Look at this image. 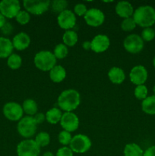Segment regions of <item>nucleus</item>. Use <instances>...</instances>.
Segmentation results:
<instances>
[{
  "label": "nucleus",
  "instance_id": "f257e3e1",
  "mask_svg": "<svg viewBox=\"0 0 155 156\" xmlns=\"http://www.w3.org/2000/svg\"><path fill=\"white\" fill-rule=\"evenodd\" d=\"M80 103V94L74 89L63 91L59 94L57 101L59 108L65 112H72L79 106Z\"/></svg>",
  "mask_w": 155,
  "mask_h": 156
},
{
  "label": "nucleus",
  "instance_id": "f03ea898",
  "mask_svg": "<svg viewBox=\"0 0 155 156\" xmlns=\"http://www.w3.org/2000/svg\"><path fill=\"white\" fill-rule=\"evenodd\" d=\"M133 19L137 25L144 28L155 24V9L150 5H141L134 11Z\"/></svg>",
  "mask_w": 155,
  "mask_h": 156
},
{
  "label": "nucleus",
  "instance_id": "7ed1b4c3",
  "mask_svg": "<svg viewBox=\"0 0 155 156\" xmlns=\"http://www.w3.org/2000/svg\"><path fill=\"white\" fill-rule=\"evenodd\" d=\"M33 62L38 69L43 72L50 71L56 65V58L52 52L42 50L36 53Z\"/></svg>",
  "mask_w": 155,
  "mask_h": 156
},
{
  "label": "nucleus",
  "instance_id": "20e7f679",
  "mask_svg": "<svg viewBox=\"0 0 155 156\" xmlns=\"http://www.w3.org/2000/svg\"><path fill=\"white\" fill-rule=\"evenodd\" d=\"M36 125L37 124L35 122L33 117L26 116V117H23L18 121L17 129L20 136L27 140L33 136L36 133Z\"/></svg>",
  "mask_w": 155,
  "mask_h": 156
},
{
  "label": "nucleus",
  "instance_id": "39448f33",
  "mask_svg": "<svg viewBox=\"0 0 155 156\" xmlns=\"http://www.w3.org/2000/svg\"><path fill=\"white\" fill-rule=\"evenodd\" d=\"M51 2L49 0H24L23 5L29 14L40 15L48 10Z\"/></svg>",
  "mask_w": 155,
  "mask_h": 156
},
{
  "label": "nucleus",
  "instance_id": "423d86ee",
  "mask_svg": "<svg viewBox=\"0 0 155 156\" xmlns=\"http://www.w3.org/2000/svg\"><path fill=\"white\" fill-rule=\"evenodd\" d=\"M91 147V140L88 136L84 134H78L72 137L69 148L75 153H85Z\"/></svg>",
  "mask_w": 155,
  "mask_h": 156
},
{
  "label": "nucleus",
  "instance_id": "0eeeda50",
  "mask_svg": "<svg viewBox=\"0 0 155 156\" xmlns=\"http://www.w3.org/2000/svg\"><path fill=\"white\" fill-rule=\"evenodd\" d=\"M40 147L36 143L35 140L27 139L17 146V154L18 156H39Z\"/></svg>",
  "mask_w": 155,
  "mask_h": 156
},
{
  "label": "nucleus",
  "instance_id": "6e6552de",
  "mask_svg": "<svg viewBox=\"0 0 155 156\" xmlns=\"http://www.w3.org/2000/svg\"><path fill=\"white\" fill-rule=\"evenodd\" d=\"M144 41L141 36L136 34H132L125 38L123 41V47L125 50L132 54L140 53L143 50Z\"/></svg>",
  "mask_w": 155,
  "mask_h": 156
},
{
  "label": "nucleus",
  "instance_id": "1a4fd4ad",
  "mask_svg": "<svg viewBox=\"0 0 155 156\" xmlns=\"http://www.w3.org/2000/svg\"><path fill=\"white\" fill-rule=\"evenodd\" d=\"M3 114L11 121H19L23 117L24 111L20 104L17 102H8L3 107Z\"/></svg>",
  "mask_w": 155,
  "mask_h": 156
},
{
  "label": "nucleus",
  "instance_id": "9d476101",
  "mask_svg": "<svg viewBox=\"0 0 155 156\" xmlns=\"http://www.w3.org/2000/svg\"><path fill=\"white\" fill-rule=\"evenodd\" d=\"M21 11V4L18 0H2L0 2V13L5 18H13Z\"/></svg>",
  "mask_w": 155,
  "mask_h": 156
},
{
  "label": "nucleus",
  "instance_id": "9b49d317",
  "mask_svg": "<svg viewBox=\"0 0 155 156\" xmlns=\"http://www.w3.org/2000/svg\"><path fill=\"white\" fill-rule=\"evenodd\" d=\"M87 24L91 27H99L102 25L105 21V15L100 9H90L84 16Z\"/></svg>",
  "mask_w": 155,
  "mask_h": 156
},
{
  "label": "nucleus",
  "instance_id": "f8f14e48",
  "mask_svg": "<svg viewBox=\"0 0 155 156\" xmlns=\"http://www.w3.org/2000/svg\"><path fill=\"white\" fill-rule=\"evenodd\" d=\"M148 77V73L142 65H137L131 69L129 73L130 81L135 85H144Z\"/></svg>",
  "mask_w": 155,
  "mask_h": 156
},
{
  "label": "nucleus",
  "instance_id": "ddd939ff",
  "mask_svg": "<svg viewBox=\"0 0 155 156\" xmlns=\"http://www.w3.org/2000/svg\"><path fill=\"white\" fill-rule=\"evenodd\" d=\"M57 23L59 27L64 30H71L75 26L76 16L71 10L63 11L58 15Z\"/></svg>",
  "mask_w": 155,
  "mask_h": 156
},
{
  "label": "nucleus",
  "instance_id": "4468645a",
  "mask_svg": "<svg viewBox=\"0 0 155 156\" xmlns=\"http://www.w3.org/2000/svg\"><path fill=\"white\" fill-rule=\"evenodd\" d=\"M60 124L64 130L69 133L74 132L79 126V119L74 113L65 112L62 114Z\"/></svg>",
  "mask_w": 155,
  "mask_h": 156
},
{
  "label": "nucleus",
  "instance_id": "2eb2a0df",
  "mask_svg": "<svg viewBox=\"0 0 155 156\" xmlns=\"http://www.w3.org/2000/svg\"><path fill=\"white\" fill-rule=\"evenodd\" d=\"M91 50L94 53H100L108 50L110 45L109 38L105 34H97L92 39Z\"/></svg>",
  "mask_w": 155,
  "mask_h": 156
},
{
  "label": "nucleus",
  "instance_id": "dca6fc26",
  "mask_svg": "<svg viewBox=\"0 0 155 156\" xmlns=\"http://www.w3.org/2000/svg\"><path fill=\"white\" fill-rule=\"evenodd\" d=\"M30 44V38L27 34L24 32H20L17 34L12 40V44L14 48L17 50H24L29 47Z\"/></svg>",
  "mask_w": 155,
  "mask_h": 156
},
{
  "label": "nucleus",
  "instance_id": "f3484780",
  "mask_svg": "<svg viewBox=\"0 0 155 156\" xmlns=\"http://www.w3.org/2000/svg\"><path fill=\"white\" fill-rule=\"evenodd\" d=\"M115 12L121 18H128L133 16L134 8L130 2L126 1L119 2L115 5Z\"/></svg>",
  "mask_w": 155,
  "mask_h": 156
},
{
  "label": "nucleus",
  "instance_id": "a211bd4d",
  "mask_svg": "<svg viewBox=\"0 0 155 156\" xmlns=\"http://www.w3.org/2000/svg\"><path fill=\"white\" fill-rule=\"evenodd\" d=\"M13 44L10 39L5 37H0V59L8 58L12 54Z\"/></svg>",
  "mask_w": 155,
  "mask_h": 156
},
{
  "label": "nucleus",
  "instance_id": "6ab92c4d",
  "mask_svg": "<svg viewBox=\"0 0 155 156\" xmlns=\"http://www.w3.org/2000/svg\"><path fill=\"white\" fill-rule=\"evenodd\" d=\"M108 77L111 82L116 85L122 84L126 79V74L125 72L119 67L114 66L109 69L108 73Z\"/></svg>",
  "mask_w": 155,
  "mask_h": 156
},
{
  "label": "nucleus",
  "instance_id": "aec40b11",
  "mask_svg": "<svg viewBox=\"0 0 155 156\" xmlns=\"http://www.w3.org/2000/svg\"><path fill=\"white\" fill-rule=\"evenodd\" d=\"M66 77V71L65 68L60 65H56L50 71V78L53 82L59 83Z\"/></svg>",
  "mask_w": 155,
  "mask_h": 156
},
{
  "label": "nucleus",
  "instance_id": "412c9836",
  "mask_svg": "<svg viewBox=\"0 0 155 156\" xmlns=\"http://www.w3.org/2000/svg\"><path fill=\"white\" fill-rule=\"evenodd\" d=\"M141 109L145 114L155 115V96H147L141 103Z\"/></svg>",
  "mask_w": 155,
  "mask_h": 156
},
{
  "label": "nucleus",
  "instance_id": "4be33fe9",
  "mask_svg": "<svg viewBox=\"0 0 155 156\" xmlns=\"http://www.w3.org/2000/svg\"><path fill=\"white\" fill-rule=\"evenodd\" d=\"M46 120L50 124H57L59 122L61 121L62 114L61 110L57 108H53L49 110L46 112Z\"/></svg>",
  "mask_w": 155,
  "mask_h": 156
},
{
  "label": "nucleus",
  "instance_id": "5701e85b",
  "mask_svg": "<svg viewBox=\"0 0 155 156\" xmlns=\"http://www.w3.org/2000/svg\"><path fill=\"white\" fill-rule=\"evenodd\" d=\"M124 156H144V151L136 143H129L123 150Z\"/></svg>",
  "mask_w": 155,
  "mask_h": 156
},
{
  "label": "nucleus",
  "instance_id": "b1692460",
  "mask_svg": "<svg viewBox=\"0 0 155 156\" xmlns=\"http://www.w3.org/2000/svg\"><path fill=\"white\" fill-rule=\"evenodd\" d=\"M22 108L24 112L26 113L28 116H30V117L35 115L38 110L37 104L33 99H26L23 102Z\"/></svg>",
  "mask_w": 155,
  "mask_h": 156
},
{
  "label": "nucleus",
  "instance_id": "393cba45",
  "mask_svg": "<svg viewBox=\"0 0 155 156\" xmlns=\"http://www.w3.org/2000/svg\"><path fill=\"white\" fill-rule=\"evenodd\" d=\"M78 34L71 30H66L62 36V41H63L64 44L65 46H68V47H73L78 42Z\"/></svg>",
  "mask_w": 155,
  "mask_h": 156
},
{
  "label": "nucleus",
  "instance_id": "a878e982",
  "mask_svg": "<svg viewBox=\"0 0 155 156\" xmlns=\"http://www.w3.org/2000/svg\"><path fill=\"white\" fill-rule=\"evenodd\" d=\"M22 64V58L16 53H12L8 57L7 65L12 69H18L21 66Z\"/></svg>",
  "mask_w": 155,
  "mask_h": 156
},
{
  "label": "nucleus",
  "instance_id": "bb28decb",
  "mask_svg": "<svg viewBox=\"0 0 155 156\" xmlns=\"http://www.w3.org/2000/svg\"><path fill=\"white\" fill-rule=\"evenodd\" d=\"M35 142L40 147H45L50 144V134L46 132H40L35 137Z\"/></svg>",
  "mask_w": 155,
  "mask_h": 156
},
{
  "label": "nucleus",
  "instance_id": "cd10ccee",
  "mask_svg": "<svg viewBox=\"0 0 155 156\" xmlns=\"http://www.w3.org/2000/svg\"><path fill=\"white\" fill-rule=\"evenodd\" d=\"M68 53V50L67 46L64 44H59L55 47L53 54L56 56V59H62L67 56Z\"/></svg>",
  "mask_w": 155,
  "mask_h": 156
},
{
  "label": "nucleus",
  "instance_id": "c85d7f7f",
  "mask_svg": "<svg viewBox=\"0 0 155 156\" xmlns=\"http://www.w3.org/2000/svg\"><path fill=\"white\" fill-rule=\"evenodd\" d=\"M53 11H54L56 13H61L63 11L66 10V8L68 6V2L65 0H54L50 3Z\"/></svg>",
  "mask_w": 155,
  "mask_h": 156
},
{
  "label": "nucleus",
  "instance_id": "c756f323",
  "mask_svg": "<svg viewBox=\"0 0 155 156\" xmlns=\"http://www.w3.org/2000/svg\"><path fill=\"white\" fill-rule=\"evenodd\" d=\"M147 94H148V89L144 85H138L134 91V94L138 100H144L147 97Z\"/></svg>",
  "mask_w": 155,
  "mask_h": 156
},
{
  "label": "nucleus",
  "instance_id": "7c9ffc66",
  "mask_svg": "<svg viewBox=\"0 0 155 156\" xmlns=\"http://www.w3.org/2000/svg\"><path fill=\"white\" fill-rule=\"evenodd\" d=\"M136 23H135V20L133 19L132 17L130 18H125L121 23V28L124 31L129 32L133 30L136 27Z\"/></svg>",
  "mask_w": 155,
  "mask_h": 156
},
{
  "label": "nucleus",
  "instance_id": "2f4dec72",
  "mask_svg": "<svg viewBox=\"0 0 155 156\" xmlns=\"http://www.w3.org/2000/svg\"><path fill=\"white\" fill-rule=\"evenodd\" d=\"M17 22L21 25H25L30 21V15L26 10H21L15 17Z\"/></svg>",
  "mask_w": 155,
  "mask_h": 156
},
{
  "label": "nucleus",
  "instance_id": "473e14b6",
  "mask_svg": "<svg viewBox=\"0 0 155 156\" xmlns=\"http://www.w3.org/2000/svg\"><path fill=\"white\" fill-rule=\"evenodd\" d=\"M58 140H59V143L62 145H63V146H68L71 143L72 136H71V133L68 132V131L62 130L59 133Z\"/></svg>",
  "mask_w": 155,
  "mask_h": 156
},
{
  "label": "nucleus",
  "instance_id": "72a5a7b5",
  "mask_svg": "<svg viewBox=\"0 0 155 156\" xmlns=\"http://www.w3.org/2000/svg\"><path fill=\"white\" fill-rule=\"evenodd\" d=\"M141 38L144 41H151L155 37V30L152 27H146L141 32Z\"/></svg>",
  "mask_w": 155,
  "mask_h": 156
},
{
  "label": "nucleus",
  "instance_id": "f704fd0d",
  "mask_svg": "<svg viewBox=\"0 0 155 156\" xmlns=\"http://www.w3.org/2000/svg\"><path fill=\"white\" fill-rule=\"evenodd\" d=\"M88 12L86 5L82 3H78L74 5V15H77L78 16H84L86 12Z\"/></svg>",
  "mask_w": 155,
  "mask_h": 156
},
{
  "label": "nucleus",
  "instance_id": "c9c22d12",
  "mask_svg": "<svg viewBox=\"0 0 155 156\" xmlns=\"http://www.w3.org/2000/svg\"><path fill=\"white\" fill-rule=\"evenodd\" d=\"M73 153L71 149L67 146H63L62 148H59L56 152V156H73Z\"/></svg>",
  "mask_w": 155,
  "mask_h": 156
},
{
  "label": "nucleus",
  "instance_id": "e433bc0d",
  "mask_svg": "<svg viewBox=\"0 0 155 156\" xmlns=\"http://www.w3.org/2000/svg\"><path fill=\"white\" fill-rule=\"evenodd\" d=\"M13 26L11 23L6 22L5 25L1 28V32L4 35H10L13 31Z\"/></svg>",
  "mask_w": 155,
  "mask_h": 156
},
{
  "label": "nucleus",
  "instance_id": "4c0bfd02",
  "mask_svg": "<svg viewBox=\"0 0 155 156\" xmlns=\"http://www.w3.org/2000/svg\"><path fill=\"white\" fill-rule=\"evenodd\" d=\"M33 119H34L36 124H40V123H43L45 121L46 115L43 114V113H36L34 115V117H33Z\"/></svg>",
  "mask_w": 155,
  "mask_h": 156
},
{
  "label": "nucleus",
  "instance_id": "58836bf2",
  "mask_svg": "<svg viewBox=\"0 0 155 156\" xmlns=\"http://www.w3.org/2000/svg\"><path fill=\"white\" fill-rule=\"evenodd\" d=\"M144 156H155V146L147 148L144 152Z\"/></svg>",
  "mask_w": 155,
  "mask_h": 156
},
{
  "label": "nucleus",
  "instance_id": "ea45409f",
  "mask_svg": "<svg viewBox=\"0 0 155 156\" xmlns=\"http://www.w3.org/2000/svg\"><path fill=\"white\" fill-rule=\"evenodd\" d=\"M82 47L85 50H91V41H84L82 44Z\"/></svg>",
  "mask_w": 155,
  "mask_h": 156
},
{
  "label": "nucleus",
  "instance_id": "a19ab883",
  "mask_svg": "<svg viewBox=\"0 0 155 156\" xmlns=\"http://www.w3.org/2000/svg\"><path fill=\"white\" fill-rule=\"evenodd\" d=\"M6 23V18L0 13V29L5 25V24Z\"/></svg>",
  "mask_w": 155,
  "mask_h": 156
},
{
  "label": "nucleus",
  "instance_id": "79ce46f5",
  "mask_svg": "<svg viewBox=\"0 0 155 156\" xmlns=\"http://www.w3.org/2000/svg\"><path fill=\"white\" fill-rule=\"evenodd\" d=\"M43 156H54V155H53V152H46L43 155Z\"/></svg>",
  "mask_w": 155,
  "mask_h": 156
},
{
  "label": "nucleus",
  "instance_id": "37998d69",
  "mask_svg": "<svg viewBox=\"0 0 155 156\" xmlns=\"http://www.w3.org/2000/svg\"><path fill=\"white\" fill-rule=\"evenodd\" d=\"M153 67H154V69H155V56L153 57Z\"/></svg>",
  "mask_w": 155,
  "mask_h": 156
},
{
  "label": "nucleus",
  "instance_id": "c03bdc74",
  "mask_svg": "<svg viewBox=\"0 0 155 156\" xmlns=\"http://www.w3.org/2000/svg\"><path fill=\"white\" fill-rule=\"evenodd\" d=\"M153 95L155 96V85H153Z\"/></svg>",
  "mask_w": 155,
  "mask_h": 156
},
{
  "label": "nucleus",
  "instance_id": "a18cd8bd",
  "mask_svg": "<svg viewBox=\"0 0 155 156\" xmlns=\"http://www.w3.org/2000/svg\"><path fill=\"white\" fill-rule=\"evenodd\" d=\"M154 30H155V28H154Z\"/></svg>",
  "mask_w": 155,
  "mask_h": 156
}]
</instances>
